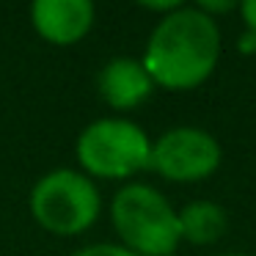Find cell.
Listing matches in <instances>:
<instances>
[{
	"label": "cell",
	"mask_w": 256,
	"mask_h": 256,
	"mask_svg": "<svg viewBox=\"0 0 256 256\" xmlns=\"http://www.w3.org/2000/svg\"><path fill=\"white\" fill-rule=\"evenodd\" d=\"M196 8H198V12H204L206 17L215 20V14L234 12V8H240V6H237V3H232V0H220V3H196Z\"/></svg>",
	"instance_id": "10"
},
{
	"label": "cell",
	"mask_w": 256,
	"mask_h": 256,
	"mask_svg": "<svg viewBox=\"0 0 256 256\" xmlns=\"http://www.w3.org/2000/svg\"><path fill=\"white\" fill-rule=\"evenodd\" d=\"M102 212V198L94 179L83 171L56 168L47 171L30 190V215L42 228L58 237L88 232Z\"/></svg>",
	"instance_id": "3"
},
{
	"label": "cell",
	"mask_w": 256,
	"mask_h": 256,
	"mask_svg": "<svg viewBox=\"0 0 256 256\" xmlns=\"http://www.w3.org/2000/svg\"><path fill=\"white\" fill-rule=\"evenodd\" d=\"M96 88L110 108L132 110L149 100V94L154 91V80L149 78L144 61L138 58H113L100 69Z\"/></svg>",
	"instance_id": "7"
},
{
	"label": "cell",
	"mask_w": 256,
	"mask_h": 256,
	"mask_svg": "<svg viewBox=\"0 0 256 256\" xmlns=\"http://www.w3.org/2000/svg\"><path fill=\"white\" fill-rule=\"evenodd\" d=\"M220 28L196 6H179L160 17L144 52V66L154 86L168 91L198 88L218 66Z\"/></svg>",
	"instance_id": "1"
},
{
	"label": "cell",
	"mask_w": 256,
	"mask_h": 256,
	"mask_svg": "<svg viewBox=\"0 0 256 256\" xmlns=\"http://www.w3.org/2000/svg\"><path fill=\"white\" fill-rule=\"evenodd\" d=\"M226 256H242V254H226Z\"/></svg>",
	"instance_id": "13"
},
{
	"label": "cell",
	"mask_w": 256,
	"mask_h": 256,
	"mask_svg": "<svg viewBox=\"0 0 256 256\" xmlns=\"http://www.w3.org/2000/svg\"><path fill=\"white\" fill-rule=\"evenodd\" d=\"M226 232V212L215 201H193L179 212V234L193 245H212Z\"/></svg>",
	"instance_id": "8"
},
{
	"label": "cell",
	"mask_w": 256,
	"mask_h": 256,
	"mask_svg": "<svg viewBox=\"0 0 256 256\" xmlns=\"http://www.w3.org/2000/svg\"><path fill=\"white\" fill-rule=\"evenodd\" d=\"M110 220L127 250L138 256H171L182 242L179 212L152 184L130 182L113 196Z\"/></svg>",
	"instance_id": "2"
},
{
	"label": "cell",
	"mask_w": 256,
	"mask_h": 256,
	"mask_svg": "<svg viewBox=\"0 0 256 256\" xmlns=\"http://www.w3.org/2000/svg\"><path fill=\"white\" fill-rule=\"evenodd\" d=\"M223 149L201 127H171L152 144L149 168L168 182H204L220 168Z\"/></svg>",
	"instance_id": "5"
},
{
	"label": "cell",
	"mask_w": 256,
	"mask_h": 256,
	"mask_svg": "<svg viewBox=\"0 0 256 256\" xmlns=\"http://www.w3.org/2000/svg\"><path fill=\"white\" fill-rule=\"evenodd\" d=\"M240 14H242L245 28L256 34V0H245V3H240Z\"/></svg>",
	"instance_id": "11"
},
{
	"label": "cell",
	"mask_w": 256,
	"mask_h": 256,
	"mask_svg": "<svg viewBox=\"0 0 256 256\" xmlns=\"http://www.w3.org/2000/svg\"><path fill=\"white\" fill-rule=\"evenodd\" d=\"M237 50L242 52V56H254L256 52V34L254 30H245L242 36L237 39Z\"/></svg>",
	"instance_id": "12"
},
{
	"label": "cell",
	"mask_w": 256,
	"mask_h": 256,
	"mask_svg": "<svg viewBox=\"0 0 256 256\" xmlns=\"http://www.w3.org/2000/svg\"><path fill=\"white\" fill-rule=\"evenodd\" d=\"M72 256H138V254L127 250L118 242H94V245H86V248L74 250Z\"/></svg>",
	"instance_id": "9"
},
{
	"label": "cell",
	"mask_w": 256,
	"mask_h": 256,
	"mask_svg": "<svg viewBox=\"0 0 256 256\" xmlns=\"http://www.w3.org/2000/svg\"><path fill=\"white\" fill-rule=\"evenodd\" d=\"M74 154L86 176L127 179L149 168L152 138L130 118H96L78 135Z\"/></svg>",
	"instance_id": "4"
},
{
	"label": "cell",
	"mask_w": 256,
	"mask_h": 256,
	"mask_svg": "<svg viewBox=\"0 0 256 256\" xmlns=\"http://www.w3.org/2000/svg\"><path fill=\"white\" fill-rule=\"evenodd\" d=\"M91 0H36L30 6V22L36 34L56 47L78 44L94 28Z\"/></svg>",
	"instance_id": "6"
}]
</instances>
